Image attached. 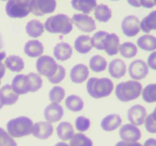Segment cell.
<instances>
[{"label":"cell","instance_id":"cell-45","mask_svg":"<svg viewBox=\"0 0 156 146\" xmlns=\"http://www.w3.org/2000/svg\"><path fill=\"white\" fill-rule=\"evenodd\" d=\"M115 146H142L139 142H134V143H128V142L119 141Z\"/></svg>","mask_w":156,"mask_h":146},{"label":"cell","instance_id":"cell-47","mask_svg":"<svg viewBox=\"0 0 156 146\" xmlns=\"http://www.w3.org/2000/svg\"><path fill=\"white\" fill-rule=\"evenodd\" d=\"M127 2L129 5H132V7L134 8H139L141 7L140 5V0H127Z\"/></svg>","mask_w":156,"mask_h":146},{"label":"cell","instance_id":"cell-30","mask_svg":"<svg viewBox=\"0 0 156 146\" xmlns=\"http://www.w3.org/2000/svg\"><path fill=\"white\" fill-rule=\"evenodd\" d=\"M140 30L147 34L151 31L156 30V11H152L149 15H147L141 20Z\"/></svg>","mask_w":156,"mask_h":146},{"label":"cell","instance_id":"cell-55","mask_svg":"<svg viewBox=\"0 0 156 146\" xmlns=\"http://www.w3.org/2000/svg\"><path fill=\"white\" fill-rule=\"evenodd\" d=\"M111 1H118V0H111Z\"/></svg>","mask_w":156,"mask_h":146},{"label":"cell","instance_id":"cell-23","mask_svg":"<svg viewBox=\"0 0 156 146\" xmlns=\"http://www.w3.org/2000/svg\"><path fill=\"white\" fill-rule=\"evenodd\" d=\"M120 39L115 33H108L104 44V50L108 56H115L119 52Z\"/></svg>","mask_w":156,"mask_h":146},{"label":"cell","instance_id":"cell-12","mask_svg":"<svg viewBox=\"0 0 156 146\" xmlns=\"http://www.w3.org/2000/svg\"><path fill=\"white\" fill-rule=\"evenodd\" d=\"M147 110L141 105H134L127 111V120L129 124L139 127L143 125L147 118Z\"/></svg>","mask_w":156,"mask_h":146},{"label":"cell","instance_id":"cell-52","mask_svg":"<svg viewBox=\"0 0 156 146\" xmlns=\"http://www.w3.org/2000/svg\"><path fill=\"white\" fill-rule=\"evenodd\" d=\"M20 2H24V3H26V5H30L31 3V1L32 0H20Z\"/></svg>","mask_w":156,"mask_h":146},{"label":"cell","instance_id":"cell-10","mask_svg":"<svg viewBox=\"0 0 156 146\" xmlns=\"http://www.w3.org/2000/svg\"><path fill=\"white\" fill-rule=\"evenodd\" d=\"M119 135L121 137V141L134 143V142H138L141 139V131L139 127L128 123V124L120 127Z\"/></svg>","mask_w":156,"mask_h":146},{"label":"cell","instance_id":"cell-57","mask_svg":"<svg viewBox=\"0 0 156 146\" xmlns=\"http://www.w3.org/2000/svg\"><path fill=\"white\" fill-rule=\"evenodd\" d=\"M0 84H1V80H0Z\"/></svg>","mask_w":156,"mask_h":146},{"label":"cell","instance_id":"cell-13","mask_svg":"<svg viewBox=\"0 0 156 146\" xmlns=\"http://www.w3.org/2000/svg\"><path fill=\"white\" fill-rule=\"evenodd\" d=\"M54 133V126L48 122H37L33 124L31 134L39 140H47Z\"/></svg>","mask_w":156,"mask_h":146},{"label":"cell","instance_id":"cell-29","mask_svg":"<svg viewBox=\"0 0 156 146\" xmlns=\"http://www.w3.org/2000/svg\"><path fill=\"white\" fill-rule=\"evenodd\" d=\"M65 107L72 112H80L85 107V103L77 95H69L65 98Z\"/></svg>","mask_w":156,"mask_h":146},{"label":"cell","instance_id":"cell-3","mask_svg":"<svg viewBox=\"0 0 156 146\" xmlns=\"http://www.w3.org/2000/svg\"><path fill=\"white\" fill-rule=\"evenodd\" d=\"M115 97L122 103H128L137 99L142 93V85L139 81L128 80L120 82L115 89Z\"/></svg>","mask_w":156,"mask_h":146},{"label":"cell","instance_id":"cell-2","mask_svg":"<svg viewBox=\"0 0 156 146\" xmlns=\"http://www.w3.org/2000/svg\"><path fill=\"white\" fill-rule=\"evenodd\" d=\"M113 83L108 78H90L87 82V92L94 99L108 97L112 93Z\"/></svg>","mask_w":156,"mask_h":146},{"label":"cell","instance_id":"cell-37","mask_svg":"<svg viewBox=\"0 0 156 146\" xmlns=\"http://www.w3.org/2000/svg\"><path fill=\"white\" fill-rule=\"evenodd\" d=\"M108 32L106 31H98L96 33H94V35L91 37L92 47L96 48L98 50H104V44Z\"/></svg>","mask_w":156,"mask_h":146},{"label":"cell","instance_id":"cell-8","mask_svg":"<svg viewBox=\"0 0 156 146\" xmlns=\"http://www.w3.org/2000/svg\"><path fill=\"white\" fill-rule=\"evenodd\" d=\"M128 75L135 81L144 79L149 74V66L143 60H135L128 66Z\"/></svg>","mask_w":156,"mask_h":146},{"label":"cell","instance_id":"cell-11","mask_svg":"<svg viewBox=\"0 0 156 146\" xmlns=\"http://www.w3.org/2000/svg\"><path fill=\"white\" fill-rule=\"evenodd\" d=\"M72 22H73V25H75L79 30L86 33L92 32L96 28L94 19L87 14H75L72 17Z\"/></svg>","mask_w":156,"mask_h":146},{"label":"cell","instance_id":"cell-25","mask_svg":"<svg viewBox=\"0 0 156 146\" xmlns=\"http://www.w3.org/2000/svg\"><path fill=\"white\" fill-rule=\"evenodd\" d=\"M74 48H75L78 54H89L92 48H93L91 43V37L89 35H79L75 40Z\"/></svg>","mask_w":156,"mask_h":146},{"label":"cell","instance_id":"cell-49","mask_svg":"<svg viewBox=\"0 0 156 146\" xmlns=\"http://www.w3.org/2000/svg\"><path fill=\"white\" fill-rule=\"evenodd\" d=\"M5 58H7L5 52L2 51V50H0V62H2L3 60H5Z\"/></svg>","mask_w":156,"mask_h":146},{"label":"cell","instance_id":"cell-27","mask_svg":"<svg viewBox=\"0 0 156 146\" xmlns=\"http://www.w3.org/2000/svg\"><path fill=\"white\" fill-rule=\"evenodd\" d=\"M137 46L144 51H155L156 37L151 34H144L137 40Z\"/></svg>","mask_w":156,"mask_h":146},{"label":"cell","instance_id":"cell-22","mask_svg":"<svg viewBox=\"0 0 156 146\" xmlns=\"http://www.w3.org/2000/svg\"><path fill=\"white\" fill-rule=\"evenodd\" d=\"M57 135L62 142L69 141L72 137L75 134V130L74 127L71 123L69 122H61L59 123V125L57 126Z\"/></svg>","mask_w":156,"mask_h":146},{"label":"cell","instance_id":"cell-26","mask_svg":"<svg viewBox=\"0 0 156 146\" xmlns=\"http://www.w3.org/2000/svg\"><path fill=\"white\" fill-rule=\"evenodd\" d=\"M5 66L14 73H20L25 67V62L20 56H10L5 60Z\"/></svg>","mask_w":156,"mask_h":146},{"label":"cell","instance_id":"cell-56","mask_svg":"<svg viewBox=\"0 0 156 146\" xmlns=\"http://www.w3.org/2000/svg\"><path fill=\"white\" fill-rule=\"evenodd\" d=\"M0 46H1V40H0Z\"/></svg>","mask_w":156,"mask_h":146},{"label":"cell","instance_id":"cell-44","mask_svg":"<svg viewBox=\"0 0 156 146\" xmlns=\"http://www.w3.org/2000/svg\"><path fill=\"white\" fill-rule=\"evenodd\" d=\"M141 7L145 8V9H152L155 5V0H140Z\"/></svg>","mask_w":156,"mask_h":146},{"label":"cell","instance_id":"cell-24","mask_svg":"<svg viewBox=\"0 0 156 146\" xmlns=\"http://www.w3.org/2000/svg\"><path fill=\"white\" fill-rule=\"evenodd\" d=\"M71 5L76 11L88 15L90 12L94 11L98 3H96V0H72Z\"/></svg>","mask_w":156,"mask_h":146},{"label":"cell","instance_id":"cell-58","mask_svg":"<svg viewBox=\"0 0 156 146\" xmlns=\"http://www.w3.org/2000/svg\"><path fill=\"white\" fill-rule=\"evenodd\" d=\"M155 5H156V0H155Z\"/></svg>","mask_w":156,"mask_h":146},{"label":"cell","instance_id":"cell-53","mask_svg":"<svg viewBox=\"0 0 156 146\" xmlns=\"http://www.w3.org/2000/svg\"><path fill=\"white\" fill-rule=\"evenodd\" d=\"M2 107H3V105H2V103H1V100H0V110L2 109Z\"/></svg>","mask_w":156,"mask_h":146},{"label":"cell","instance_id":"cell-7","mask_svg":"<svg viewBox=\"0 0 156 146\" xmlns=\"http://www.w3.org/2000/svg\"><path fill=\"white\" fill-rule=\"evenodd\" d=\"M57 8L56 0H32L30 3V12L35 16L51 14Z\"/></svg>","mask_w":156,"mask_h":146},{"label":"cell","instance_id":"cell-40","mask_svg":"<svg viewBox=\"0 0 156 146\" xmlns=\"http://www.w3.org/2000/svg\"><path fill=\"white\" fill-rule=\"evenodd\" d=\"M0 146H17L16 141L8 133L7 130L0 127Z\"/></svg>","mask_w":156,"mask_h":146},{"label":"cell","instance_id":"cell-43","mask_svg":"<svg viewBox=\"0 0 156 146\" xmlns=\"http://www.w3.org/2000/svg\"><path fill=\"white\" fill-rule=\"evenodd\" d=\"M147 65L151 69H153V71H156V50H155V51H153L149 56V58H147Z\"/></svg>","mask_w":156,"mask_h":146},{"label":"cell","instance_id":"cell-4","mask_svg":"<svg viewBox=\"0 0 156 146\" xmlns=\"http://www.w3.org/2000/svg\"><path fill=\"white\" fill-rule=\"evenodd\" d=\"M33 124L34 123L28 116H18L7 123V131L13 139H20L32 133Z\"/></svg>","mask_w":156,"mask_h":146},{"label":"cell","instance_id":"cell-50","mask_svg":"<svg viewBox=\"0 0 156 146\" xmlns=\"http://www.w3.org/2000/svg\"><path fill=\"white\" fill-rule=\"evenodd\" d=\"M150 115H151V117L153 118V120H155V122H156V107L154 108L153 112H152V113L150 114Z\"/></svg>","mask_w":156,"mask_h":146},{"label":"cell","instance_id":"cell-32","mask_svg":"<svg viewBox=\"0 0 156 146\" xmlns=\"http://www.w3.org/2000/svg\"><path fill=\"white\" fill-rule=\"evenodd\" d=\"M89 67L94 73H102L106 69L107 67V61L104 57L100 54L93 56L89 61Z\"/></svg>","mask_w":156,"mask_h":146},{"label":"cell","instance_id":"cell-15","mask_svg":"<svg viewBox=\"0 0 156 146\" xmlns=\"http://www.w3.org/2000/svg\"><path fill=\"white\" fill-rule=\"evenodd\" d=\"M69 78L74 83H83L89 78V67L85 64H76L72 67Z\"/></svg>","mask_w":156,"mask_h":146},{"label":"cell","instance_id":"cell-39","mask_svg":"<svg viewBox=\"0 0 156 146\" xmlns=\"http://www.w3.org/2000/svg\"><path fill=\"white\" fill-rule=\"evenodd\" d=\"M90 127H91V122L86 116H78L75 120V129L78 130V132L83 133L85 131L89 130Z\"/></svg>","mask_w":156,"mask_h":146},{"label":"cell","instance_id":"cell-46","mask_svg":"<svg viewBox=\"0 0 156 146\" xmlns=\"http://www.w3.org/2000/svg\"><path fill=\"white\" fill-rule=\"evenodd\" d=\"M142 146H156V139L150 137V139H147V141L143 143Z\"/></svg>","mask_w":156,"mask_h":146},{"label":"cell","instance_id":"cell-9","mask_svg":"<svg viewBox=\"0 0 156 146\" xmlns=\"http://www.w3.org/2000/svg\"><path fill=\"white\" fill-rule=\"evenodd\" d=\"M122 32L125 36L134 37L140 32V20L137 16L128 15L121 23Z\"/></svg>","mask_w":156,"mask_h":146},{"label":"cell","instance_id":"cell-19","mask_svg":"<svg viewBox=\"0 0 156 146\" xmlns=\"http://www.w3.org/2000/svg\"><path fill=\"white\" fill-rule=\"evenodd\" d=\"M73 56V48L69 44L61 42L54 48V57L58 61H66Z\"/></svg>","mask_w":156,"mask_h":146},{"label":"cell","instance_id":"cell-34","mask_svg":"<svg viewBox=\"0 0 156 146\" xmlns=\"http://www.w3.org/2000/svg\"><path fill=\"white\" fill-rule=\"evenodd\" d=\"M27 76V80H28V85H29V92H37L43 85V80L42 77L39 74L30 73Z\"/></svg>","mask_w":156,"mask_h":146},{"label":"cell","instance_id":"cell-18","mask_svg":"<svg viewBox=\"0 0 156 146\" xmlns=\"http://www.w3.org/2000/svg\"><path fill=\"white\" fill-rule=\"evenodd\" d=\"M126 71H127V68H126L125 62L121 59H115L108 65L109 75L115 79H120V78L124 77Z\"/></svg>","mask_w":156,"mask_h":146},{"label":"cell","instance_id":"cell-28","mask_svg":"<svg viewBox=\"0 0 156 146\" xmlns=\"http://www.w3.org/2000/svg\"><path fill=\"white\" fill-rule=\"evenodd\" d=\"M44 25L40 20L32 19L27 23L26 25V32L32 39H37L44 33Z\"/></svg>","mask_w":156,"mask_h":146},{"label":"cell","instance_id":"cell-17","mask_svg":"<svg viewBox=\"0 0 156 146\" xmlns=\"http://www.w3.org/2000/svg\"><path fill=\"white\" fill-rule=\"evenodd\" d=\"M0 100L3 106H12L17 103L18 95L13 91L11 84H5L0 88Z\"/></svg>","mask_w":156,"mask_h":146},{"label":"cell","instance_id":"cell-38","mask_svg":"<svg viewBox=\"0 0 156 146\" xmlns=\"http://www.w3.org/2000/svg\"><path fill=\"white\" fill-rule=\"evenodd\" d=\"M48 96H49V100L51 101V103H59L60 105V103L65 97V90L58 85L54 86L49 91V95Z\"/></svg>","mask_w":156,"mask_h":146},{"label":"cell","instance_id":"cell-20","mask_svg":"<svg viewBox=\"0 0 156 146\" xmlns=\"http://www.w3.org/2000/svg\"><path fill=\"white\" fill-rule=\"evenodd\" d=\"M24 52L30 58H40L41 56H43L44 46L37 40H31L25 44Z\"/></svg>","mask_w":156,"mask_h":146},{"label":"cell","instance_id":"cell-5","mask_svg":"<svg viewBox=\"0 0 156 146\" xmlns=\"http://www.w3.org/2000/svg\"><path fill=\"white\" fill-rule=\"evenodd\" d=\"M58 63L56 62L55 58L49 56H41L37 58V61L35 63L37 74L40 76H45L47 78H50L58 68Z\"/></svg>","mask_w":156,"mask_h":146},{"label":"cell","instance_id":"cell-54","mask_svg":"<svg viewBox=\"0 0 156 146\" xmlns=\"http://www.w3.org/2000/svg\"><path fill=\"white\" fill-rule=\"evenodd\" d=\"M1 1H9V0H1Z\"/></svg>","mask_w":156,"mask_h":146},{"label":"cell","instance_id":"cell-21","mask_svg":"<svg viewBox=\"0 0 156 146\" xmlns=\"http://www.w3.org/2000/svg\"><path fill=\"white\" fill-rule=\"evenodd\" d=\"M11 86L18 96L29 93V85H28V80H27V76L22 75V74L16 75L13 78V80H12Z\"/></svg>","mask_w":156,"mask_h":146},{"label":"cell","instance_id":"cell-51","mask_svg":"<svg viewBox=\"0 0 156 146\" xmlns=\"http://www.w3.org/2000/svg\"><path fill=\"white\" fill-rule=\"evenodd\" d=\"M55 146H69V145L67 143H65V142H62V141H61V142H58V143H57Z\"/></svg>","mask_w":156,"mask_h":146},{"label":"cell","instance_id":"cell-41","mask_svg":"<svg viewBox=\"0 0 156 146\" xmlns=\"http://www.w3.org/2000/svg\"><path fill=\"white\" fill-rule=\"evenodd\" d=\"M65 75H66V71H65V68L62 66V65H58V68H57V71L51 76L50 78H48L50 83L52 84H58L60 82L63 81V79L65 78Z\"/></svg>","mask_w":156,"mask_h":146},{"label":"cell","instance_id":"cell-1","mask_svg":"<svg viewBox=\"0 0 156 146\" xmlns=\"http://www.w3.org/2000/svg\"><path fill=\"white\" fill-rule=\"evenodd\" d=\"M44 29L52 34L66 35L73 30V22L72 18L65 14H57L46 19Z\"/></svg>","mask_w":156,"mask_h":146},{"label":"cell","instance_id":"cell-35","mask_svg":"<svg viewBox=\"0 0 156 146\" xmlns=\"http://www.w3.org/2000/svg\"><path fill=\"white\" fill-rule=\"evenodd\" d=\"M69 146H93V142L89 137L81 132L75 133L74 137L69 140Z\"/></svg>","mask_w":156,"mask_h":146},{"label":"cell","instance_id":"cell-16","mask_svg":"<svg viewBox=\"0 0 156 146\" xmlns=\"http://www.w3.org/2000/svg\"><path fill=\"white\" fill-rule=\"evenodd\" d=\"M122 126V118L119 114H108L101 122V128L104 131L110 132Z\"/></svg>","mask_w":156,"mask_h":146},{"label":"cell","instance_id":"cell-31","mask_svg":"<svg viewBox=\"0 0 156 146\" xmlns=\"http://www.w3.org/2000/svg\"><path fill=\"white\" fill-rule=\"evenodd\" d=\"M111 10L106 5H98L94 9V17L100 23H107L111 18Z\"/></svg>","mask_w":156,"mask_h":146},{"label":"cell","instance_id":"cell-6","mask_svg":"<svg viewBox=\"0 0 156 146\" xmlns=\"http://www.w3.org/2000/svg\"><path fill=\"white\" fill-rule=\"evenodd\" d=\"M5 13L11 18H25L30 13V5L20 0H9L5 5Z\"/></svg>","mask_w":156,"mask_h":146},{"label":"cell","instance_id":"cell-36","mask_svg":"<svg viewBox=\"0 0 156 146\" xmlns=\"http://www.w3.org/2000/svg\"><path fill=\"white\" fill-rule=\"evenodd\" d=\"M142 99L147 103H156V83H150L142 89Z\"/></svg>","mask_w":156,"mask_h":146},{"label":"cell","instance_id":"cell-42","mask_svg":"<svg viewBox=\"0 0 156 146\" xmlns=\"http://www.w3.org/2000/svg\"><path fill=\"white\" fill-rule=\"evenodd\" d=\"M143 125H144L145 130L149 133H156V122L151 117L150 114L147 115V118H145Z\"/></svg>","mask_w":156,"mask_h":146},{"label":"cell","instance_id":"cell-33","mask_svg":"<svg viewBox=\"0 0 156 146\" xmlns=\"http://www.w3.org/2000/svg\"><path fill=\"white\" fill-rule=\"evenodd\" d=\"M119 52L122 57H124V58L130 59V58H134V57L137 54V52H138V47H137L134 43L125 42V43L120 45Z\"/></svg>","mask_w":156,"mask_h":146},{"label":"cell","instance_id":"cell-48","mask_svg":"<svg viewBox=\"0 0 156 146\" xmlns=\"http://www.w3.org/2000/svg\"><path fill=\"white\" fill-rule=\"evenodd\" d=\"M5 75V66L2 62H0V80L2 79Z\"/></svg>","mask_w":156,"mask_h":146},{"label":"cell","instance_id":"cell-14","mask_svg":"<svg viewBox=\"0 0 156 146\" xmlns=\"http://www.w3.org/2000/svg\"><path fill=\"white\" fill-rule=\"evenodd\" d=\"M64 115V110L63 107L59 103H50L44 109V117L45 120L50 124L52 123H58L62 120Z\"/></svg>","mask_w":156,"mask_h":146}]
</instances>
